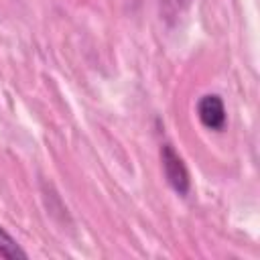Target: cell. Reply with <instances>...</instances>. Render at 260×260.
<instances>
[{"label": "cell", "mask_w": 260, "mask_h": 260, "mask_svg": "<svg viewBox=\"0 0 260 260\" xmlns=\"http://www.w3.org/2000/svg\"><path fill=\"white\" fill-rule=\"evenodd\" d=\"M160 162H162V173H165V179L169 183V187L181 195V197H187L189 191H191V179H189V171H187V165L185 160L181 158V154L173 148V144L165 142L160 146Z\"/></svg>", "instance_id": "1"}, {"label": "cell", "mask_w": 260, "mask_h": 260, "mask_svg": "<svg viewBox=\"0 0 260 260\" xmlns=\"http://www.w3.org/2000/svg\"><path fill=\"white\" fill-rule=\"evenodd\" d=\"M197 118H199V122L207 130L221 132L225 128V122H228L223 100L217 93H205V95H201L199 102H197Z\"/></svg>", "instance_id": "2"}, {"label": "cell", "mask_w": 260, "mask_h": 260, "mask_svg": "<svg viewBox=\"0 0 260 260\" xmlns=\"http://www.w3.org/2000/svg\"><path fill=\"white\" fill-rule=\"evenodd\" d=\"M0 256L8 260H26L28 254L20 248V244L0 225Z\"/></svg>", "instance_id": "3"}, {"label": "cell", "mask_w": 260, "mask_h": 260, "mask_svg": "<svg viewBox=\"0 0 260 260\" xmlns=\"http://www.w3.org/2000/svg\"><path fill=\"white\" fill-rule=\"evenodd\" d=\"M162 4L167 6V10L171 14H181L191 4V0H162Z\"/></svg>", "instance_id": "4"}]
</instances>
